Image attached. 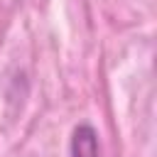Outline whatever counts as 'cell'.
I'll return each mask as SVG.
<instances>
[{"mask_svg":"<svg viewBox=\"0 0 157 157\" xmlns=\"http://www.w3.org/2000/svg\"><path fill=\"white\" fill-rule=\"evenodd\" d=\"M71 157H98V135L91 125H76L71 135Z\"/></svg>","mask_w":157,"mask_h":157,"instance_id":"6da1fadb","label":"cell"}]
</instances>
